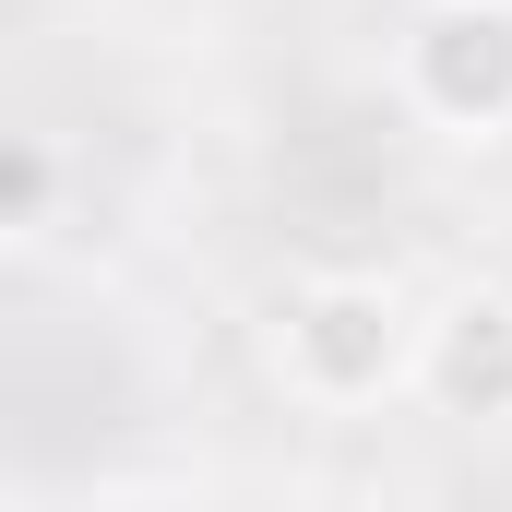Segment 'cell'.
<instances>
[{"instance_id": "3957f363", "label": "cell", "mask_w": 512, "mask_h": 512, "mask_svg": "<svg viewBox=\"0 0 512 512\" xmlns=\"http://www.w3.org/2000/svg\"><path fill=\"white\" fill-rule=\"evenodd\" d=\"M417 405L429 417H465V429H501L512 417V286H453L429 322H417Z\"/></svg>"}, {"instance_id": "6da1fadb", "label": "cell", "mask_w": 512, "mask_h": 512, "mask_svg": "<svg viewBox=\"0 0 512 512\" xmlns=\"http://www.w3.org/2000/svg\"><path fill=\"white\" fill-rule=\"evenodd\" d=\"M262 358L310 417H370L417 382V310H405L393 274H298L274 298Z\"/></svg>"}, {"instance_id": "5b68a950", "label": "cell", "mask_w": 512, "mask_h": 512, "mask_svg": "<svg viewBox=\"0 0 512 512\" xmlns=\"http://www.w3.org/2000/svg\"><path fill=\"white\" fill-rule=\"evenodd\" d=\"M84 512H215L203 477H108V489H84Z\"/></svg>"}, {"instance_id": "277c9868", "label": "cell", "mask_w": 512, "mask_h": 512, "mask_svg": "<svg viewBox=\"0 0 512 512\" xmlns=\"http://www.w3.org/2000/svg\"><path fill=\"white\" fill-rule=\"evenodd\" d=\"M60 215V155L36 131H0V239H36Z\"/></svg>"}, {"instance_id": "7a4b0ae2", "label": "cell", "mask_w": 512, "mask_h": 512, "mask_svg": "<svg viewBox=\"0 0 512 512\" xmlns=\"http://www.w3.org/2000/svg\"><path fill=\"white\" fill-rule=\"evenodd\" d=\"M393 96L417 131L501 155L512 143V0H417L393 36Z\"/></svg>"}]
</instances>
